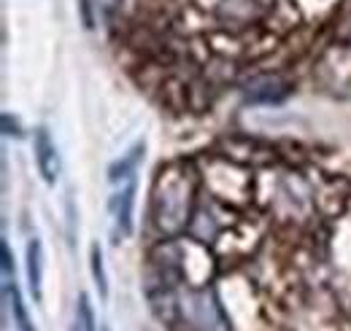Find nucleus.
Returning a JSON list of instances; mask_svg holds the SVG:
<instances>
[{"label":"nucleus","instance_id":"f257e3e1","mask_svg":"<svg viewBox=\"0 0 351 331\" xmlns=\"http://www.w3.org/2000/svg\"><path fill=\"white\" fill-rule=\"evenodd\" d=\"M36 162H38V170H41L46 183H54L60 178V154H57V146L46 127L36 132Z\"/></svg>","mask_w":351,"mask_h":331},{"label":"nucleus","instance_id":"f03ea898","mask_svg":"<svg viewBox=\"0 0 351 331\" xmlns=\"http://www.w3.org/2000/svg\"><path fill=\"white\" fill-rule=\"evenodd\" d=\"M132 205H135V178L128 181V186L111 197V215H114L117 232L122 237L132 235Z\"/></svg>","mask_w":351,"mask_h":331},{"label":"nucleus","instance_id":"7ed1b4c3","mask_svg":"<svg viewBox=\"0 0 351 331\" xmlns=\"http://www.w3.org/2000/svg\"><path fill=\"white\" fill-rule=\"evenodd\" d=\"M3 296H5V304H8L11 315H14L16 331H36L33 329V321H30V313H27V307L22 302V293L16 289L14 275H3Z\"/></svg>","mask_w":351,"mask_h":331},{"label":"nucleus","instance_id":"20e7f679","mask_svg":"<svg viewBox=\"0 0 351 331\" xmlns=\"http://www.w3.org/2000/svg\"><path fill=\"white\" fill-rule=\"evenodd\" d=\"M143 154H146V143H143V140H138V143L132 146L122 159H117L114 165L108 167V181H111V183L132 181V178H135V170H138L141 159H143Z\"/></svg>","mask_w":351,"mask_h":331},{"label":"nucleus","instance_id":"39448f33","mask_svg":"<svg viewBox=\"0 0 351 331\" xmlns=\"http://www.w3.org/2000/svg\"><path fill=\"white\" fill-rule=\"evenodd\" d=\"M287 94H289L287 83L265 81V83H260V86H252V89L246 92V100H252V103H281Z\"/></svg>","mask_w":351,"mask_h":331},{"label":"nucleus","instance_id":"423d86ee","mask_svg":"<svg viewBox=\"0 0 351 331\" xmlns=\"http://www.w3.org/2000/svg\"><path fill=\"white\" fill-rule=\"evenodd\" d=\"M27 280L36 299H41V243L33 237L27 243Z\"/></svg>","mask_w":351,"mask_h":331},{"label":"nucleus","instance_id":"0eeeda50","mask_svg":"<svg viewBox=\"0 0 351 331\" xmlns=\"http://www.w3.org/2000/svg\"><path fill=\"white\" fill-rule=\"evenodd\" d=\"M92 278H95V286L100 291V296L106 299L108 296V283H106V269H103V253H100V246H92Z\"/></svg>","mask_w":351,"mask_h":331},{"label":"nucleus","instance_id":"6e6552de","mask_svg":"<svg viewBox=\"0 0 351 331\" xmlns=\"http://www.w3.org/2000/svg\"><path fill=\"white\" fill-rule=\"evenodd\" d=\"M76 326L79 331H95V313H92V304H89L87 293L79 296V307H76Z\"/></svg>","mask_w":351,"mask_h":331},{"label":"nucleus","instance_id":"1a4fd4ad","mask_svg":"<svg viewBox=\"0 0 351 331\" xmlns=\"http://www.w3.org/2000/svg\"><path fill=\"white\" fill-rule=\"evenodd\" d=\"M0 259H3V275H14V261H11V250L5 240L0 243Z\"/></svg>","mask_w":351,"mask_h":331},{"label":"nucleus","instance_id":"9d476101","mask_svg":"<svg viewBox=\"0 0 351 331\" xmlns=\"http://www.w3.org/2000/svg\"><path fill=\"white\" fill-rule=\"evenodd\" d=\"M3 132H5V135H14V137L22 135V129H19V124L11 119V114H3Z\"/></svg>","mask_w":351,"mask_h":331}]
</instances>
